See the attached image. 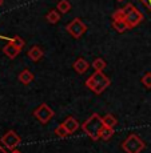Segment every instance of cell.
Wrapping results in <instances>:
<instances>
[{"instance_id":"4fadbf2b","label":"cell","mask_w":151,"mask_h":153,"mask_svg":"<svg viewBox=\"0 0 151 153\" xmlns=\"http://www.w3.org/2000/svg\"><path fill=\"white\" fill-rule=\"evenodd\" d=\"M46 20L50 24H56L58 22H60V12L58 10H51L46 15Z\"/></svg>"},{"instance_id":"3957f363","label":"cell","mask_w":151,"mask_h":153,"mask_svg":"<svg viewBox=\"0 0 151 153\" xmlns=\"http://www.w3.org/2000/svg\"><path fill=\"white\" fill-rule=\"evenodd\" d=\"M110 85H111L110 77L106 76L103 72H96V71L86 80V87H87L91 92L96 93V95L103 93Z\"/></svg>"},{"instance_id":"8992f818","label":"cell","mask_w":151,"mask_h":153,"mask_svg":"<svg viewBox=\"0 0 151 153\" xmlns=\"http://www.w3.org/2000/svg\"><path fill=\"white\" fill-rule=\"evenodd\" d=\"M55 112L54 109H51V107L47 104H40L39 107L36 108V109L34 111V116L36 117L38 120H39V123H41V124H48L50 121H51V119L54 117Z\"/></svg>"},{"instance_id":"d6986e66","label":"cell","mask_w":151,"mask_h":153,"mask_svg":"<svg viewBox=\"0 0 151 153\" xmlns=\"http://www.w3.org/2000/svg\"><path fill=\"white\" fill-rule=\"evenodd\" d=\"M10 43L12 44L14 47H16L17 49H20V51H22V49L24 48V45H26V42H24V40H23L20 36H14L12 39L10 40Z\"/></svg>"},{"instance_id":"277c9868","label":"cell","mask_w":151,"mask_h":153,"mask_svg":"<svg viewBox=\"0 0 151 153\" xmlns=\"http://www.w3.org/2000/svg\"><path fill=\"white\" fill-rule=\"evenodd\" d=\"M146 148V143L138 136L132 133L122 143V149L126 153H140Z\"/></svg>"},{"instance_id":"e0dca14e","label":"cell","mask_w":151,"mask_h":153,"mask_svg":"<svg viewBox=\"0 0 151 153\" xmlns=\"http://www.w3.org/2000/svg\"><path fill=\"white\" fill-rule=\"evenodd\" d=\"M114 133H115L114 128H108V126H103L102 132H100V139H102V140H104V141H108V140H110L112 136H114Z\"/></svg>"},{"instance_id":"484cf974","label":"cell","mask_w":151,"mask_h":153,"mask_svg":"<svg viewBox=\"0 0 151 153\" xmlns=\"http://www.w3.org/2000/svg\"><path fill=\"white\" fill-rule=\"evenodd\" d=\"M118 1H123V0H118Z\"/></svg>"},{"instance_id":"ba28073f","label":"cell","mask_w":151,"mask_h":153,"mask_svg":"<svg viewBox=\"0 0 151 153\" xmlns=\"http://www.w3.org/2000/svg\"><path fill=\"white\" fill-rule=\"evenodd\" d=\"M62 125L66 128V131L68 132V134L75 133V132L79 129V126H80V125H79V123H78V120H76L75 117H72V116L67 117V119L62 123Z\"/></svg>"},{"instance_id":"44dd1931","label":"cell","mask_w":151,"mask_h":153,"mask_svg":"<svg viewBox=\"0 0 151 153\" xmlns=\"http://www.w3.org/2000/svg\"><path fill=\"white\" fill-rule=\"evenodd\" d=\"M142 84L146 88H151V72H146L142 77Z\"/></svg>"},{"instance_id":"7a4b0ae2","label":"cell","mask_w":151,"mask_h":153,"mask_svg":"<svg viewBox=\"0 0 151 153\" xmlns=\"http://www.w3.org/2000/svg\"><path fill=\"white\" fill-rule=\"evenodd\" d=\"M80 126H82L83 132H84L91 140L98 141L100 139V132H102L104 124H103V119L100 114L92 113Z\"/></svg>"},{"instance_id":"ac0fdd59","label":"cell","mask_w":151,"mask_h":153,"mask_svg":"<svg viewBox=\"0 0 151 153\" xmlns=\"http://www.w3.org/2000/svg\"><path fill=\"white\" fill-rule=\"evenodd\" d=\"M56 10L60 13H67L71 10V3L68 0H60V1L58 3V8H56Z\"/></svg>"},{"instance_id":"30bf717a","label":"cell","mask_w":151,"mask_h":153,"mask_svg":"<svg viewBox=\"0 0 151 153\" xmlns=\"http://www.w3.org/2000/svg\"><path fill=\"white\" fill-rule=\"evenodd\" d=\"M27 56H28L29 60H32V61H39L40 59L44 56V52H43V49H41L39 45H34V47H31V48L28 49Z\"/></svg>"},{"instance_id":"ffe728a7","label":"cell","mask_w":151,"mask_h":153,"mask_svg":"<svg viewBox=\"0 0 151 153\" xmlns=\"http://www.w3.org/2000/svg\"><path fill=\"white\" fill-rule=\"evenodd\" d=\"M54 132H55V134H56V136H58V137H60V139H64V137H67V136H68V132L66 131V128H64V126L62 125V124H59L58 126H56Z\"/></svg>"},{"instance_id":"2e32d148","label":"cell","mask_w":151,"mask_h":153,"mask_svg":"<svg viewBox=\"0 0 151 153\" xmlns=\"http://www.w3.org/2000/svg\"><path fill=\"white\" fill-rule=\"evenodd\" d=\"M112 28H114L116 32H119V33H122V32L128 29L127 24L123 22V20H112Z\"/></svg>"},{"instance_id":"6da1fadb","label":"cell","mask_w":151,"mask_h":153,"mask_svg":"<svg viewBox=\"0 0 151 153\" xmlns=\"http://www.w3.org/2000/svg\"><path fill=\"white\" fill-rule=\"evenodd\" d=\"M112 20H123L127 24L128 29H132L135 27H138L143 20V13L135 8L131 3L126 4L123 8H119L118 11H115L112 13Z\"/></svg>"},{"instance_id":"8fae6325","label":"cell","mask_w":151,"mask_h":153,"mask_svg":"<svg viewBox=\"0 0 151 153\" xmlns=\"http://www.w3.org/2000/svg\"><path fill=\"white\" fill-rule=\"evenodd\" d=\"M34 79H35L34 73H32L29 69H24V71H22V72L19 73V81L22 84H24V85L31 84L32 81H34Z\"/></svg>"},{"instance_id":"52a82bcc","label":"cell","mask_w":151,"mask_h":153,"mask_svg":"<svg viewBox=\"0 0 151 153\" xmlns=\"http://www.w3.org/2000/svg\"><path fill=\"white\" fill-rule=\"evenodd\" d=\"M20 141L22 140H20L19 134H17L15 131H12V129L8 131V132H5V133L2 136V144L5 146V148L11 149V151H14V149L19 145Z\"/></svg>"},{"instance_id":"5bb4252c","label":"cell","mask_w":151,"mask_h":153,"mask_svg":"<svg viewBox=\"0 0 151 153\" xmlns=\"http://www.w3.org/2000/svg\"><path fill=\"white\" fill-rule=\"evenodd\" d=\"M102 119H103V124H104V126H108V128H115L116 124H118L116 117H115L114 114H111V113L104 114Z\"/></svg>"},{"instance_id":"cb8c5ba5","label":"cell","mask_w":151,"mask_h":153,"mask_svg":"<svg viewBox=\"0 0 151 153\" xmlns=\"http://www.w3.org/2000/svg\"><path fill=\"white\" fill-rule=\"evenodd\" d=\"M11 153H22V152L17 151V149H14V151H11Z\"/></svg>"},{"instance_id":"9a60e30c","label":"cell","mask_w":151,"mask_h":153,"mask_svg":"<svg viewBox=\"0 0 151 153\" xmlns=\"http://www.w3.org/2000/svg\"><path fill=\"white\" fill-rule=\"evenodd\" d=\"M91 67H92L94 71H96V72H103V71H104V68L107 67V64H106L104 59L98 57V59H95V60L92 61Z\"/></svg>"},{"instance_id":"5b68a950","label":"cell","mask_w":151,"mask_h":153,"mask_svg":"<svg viewBox=\"0 0 151 153\" xmlns=\"http://www.w3.org/2000/svg\"><path fill=\"white\" fill-rule=\"evenodd\" d=\"M66 29H67V32H68L71 36L74 37V39H80L83 35L87 32L88 28H87V25L82 22V19L75 17L72 22H70L68 24H67Z\"/></svg>"},{"instance_id":"603a6c76","label":"cell","mask_w":151,"mask_h":153,"mask_svg":"<svg viewBox=\"0 0 151 153\" xmlns=\"http://www.w3.org/2000/svg\"><path fill=\"white\" fill-rule=\"evenodd\" d=\"M0 153H7V152H5V149H4V148H3V146H2V145H0Z\"/></svg>"},{"instance_id":"7c38bea8","label":"cell","mask_w":151,"mask_h":153,"mask_svg":"<svg viewBox=\"0 0 151 153\" xmlns=\"http://www.w3.org/2000/svg\"><path fill=\"white\" fill-rule=\"evenodd\" d=\"M3 53L7 56V57H10V59H15L17 55L20 53V49H17L16 47H14L11 43H8V44H5V45L3 47Z\"/></svg>"},{"instance_id":"7402d4cb","label":"cell","mask_w":151,"mask_h":153,"mask_svg":"<svg viewBox=\"0 0 151 153\" xmlns=\"http://www.w3.org/2000/svg\"><path fill=\"white\" fill-rule=\"evenodd\" d=\"M140 3L147 8L149 11H151V0H140Z\"/></svg>"},{"instance_id":"d4e9b609","label":"cell","mask_w":151,"mask_h":153,"mask_svg":"<svg viewBox=\"0 0 151 153\" xmlns=\"http://www.w3.org/2000/svg\"><path fill=\"white\" fill-rule=\"evenodd\" d=\"M3 3H4V1H3V0H0V7H2V5H3Z\"/></svg>"},{"instance_id":"9c48e42d","label":"cell","mask_w":151,"mask_h":153,"mask_svg":"<svg viewBox=\"0 0 151 153\" xmlns=\"http://www.w3.org/2000/svg\"><path fill=\"white\" fill-rule=\"evenodd\" d=\"M90 67L91 65L88 64V61L86 60V59H83V57L76 59V60L74 61V64H72V68L75 69V72H78L79 75H83V73H86Z\"/></svg>"}]
</instances>
